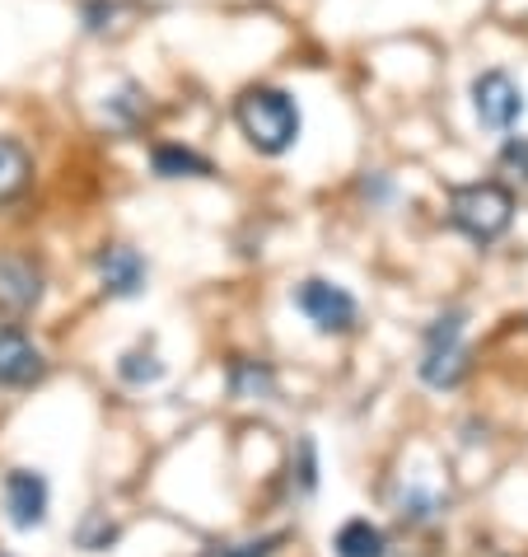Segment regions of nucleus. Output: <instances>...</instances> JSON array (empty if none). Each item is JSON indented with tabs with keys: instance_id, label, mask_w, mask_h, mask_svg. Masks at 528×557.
<instances>
[{
	"instance_id": "nucleus-1",
	"label": "nucleus",
	"mask_w": 528,
	"mask_h": 557,
	"mask_svg": "<svg viewBox=\"0 0 528 557\" xmlns=\"http://www.w3.org/2000/svg\"><path fill=\"white\" fill-rule=\"evenodd\" d=\"M235 122L257 154H286L300 141V103L286 89H267V85L243 89L235 103Z\"/></svg>"
},
{
	"instance_id": "nucleus-2",
	"label": "nucleus",
	"mask_w": 528,
	"mask_h": 557,
	"mask_svg": "<svg viewBox=\"0 0 528 557\" xmlns=\"http://www.w3.org/2000/svg\"><path fill=\"white\" fill-rule=\"evenodd\" d=\"M449 221L468 239L491 244L515 221V197H510V188H501V183H468V188H458L449 197Z\"/></svg>"
},
{
	"instance_id": "nucleus-3",
	"label": "nucleus",
	"mask_w": 528,
	"mask_h": 557,
	"mask_svg": "<svg viewBox=\"0 0 528 557\" xmlns=\"http://www.w3.org/2000/svg\"><path fill=\"white\" fill-rule=\"evenodd\" d=\"M468 370V347H463V314H444L430 323L426 333V361H422V380L435 389H454Z\"/></svg>"
},
{
	"instance_id": "nucleus-4",
	"label": "nucleus",
	"mask_w": 528,
	"mask_h": 557,
	"mask_svg": "<svg viewBox=\"0 0 528 557\" xmlns=\"http://www.w3.org/2000/svg\"><path fill=\"white\" fill-rule=\"evenodd\" d=\"M294 309H300L318 333H351L355 329V300L341 286L323 282V276H309V282L294 286Z\"/></svg>"
},
{
	"instance_id": "nucleus-5",
	"label": "nucleus",
	"mask_w": 528,
	"mask_h": 557,
	"mask_svg": "<svg viewBox=\"0 0 528 557\" xmlns=\"http://www.w3.org/2000/svg\"><path fill=\"white\" fill-rule=\"evenodd\" d=\"M473 108H477L481 127L510 132L524 117V89L505 71H481L473 81Z\"/></svg>"
},
{
	"instance_id": "nucleus-6",
	"label": "nucleus",
	"mask_w": 528,
	"mask_h": 557,
	"mask_svg": "<svg viewBox=\"0 0 528 557\" xmlns=\"http://www.w3.org/2000/svg\"><path fill=\"white\" fill-rule=\"evenodd\" d=\"M5 516L14 530H38L48 520V478L34 469H10L5 473Z\"/></svg>"
},
{
	"instance_id": "nucleus-7",
	"label": "nucleus",
	"mask_w": 528,
	"mask_h": 557,
	"mask_svg": "<svg viewBox=\"0 0 528 557\" xmlns=\"http://www.w3.org/2000/svg\"><path fill=\"white\" fill-rule=\"evenodd\" d=\"M146 258L136 253V249H127V244H113V249H103L99 253V282H103V290L113 300H131V296H141L146 290Z\"/></svg>"
},
{
	"instance_id": "nucleus-8",
	"label": "nucleus",
	"mask_w": 528,
	"mask_h": 557,
	"mask_svg": "<svg viewBox=\"0 0 528 557\" xmlns=\"http://www.w3.org/2000/svg\"><path fill=\"white\" fill-rule=\"evenodd\" d=\"M42 370H48V361H42V351L20 329H0V384L24 389V384L42 380Z\"/></svg>"
},
{
	"instance_id": "nucleus-9",
	"label": "nucleus",
	"mask_w": 528,
	"mask_h": 557,
	"mask_svg": "<svg viewBox=\"0 0 528 557\" xmlns=\"http://www.w3.org/2000/svg\"><path fill=\"white\" fill-rule=\"evenodd\" d=\"M42 300V272L28 258H0V309L28 314Z\"/></svg>"
},
{
	"instance_id": "nucleus-10",
	"label": "nucleus",
	"mask_w": 528,
	"mask_h": 557,
	"mask_svg": "<svg viewBox=\"0 0 528 557\" xmlns=\"http://www.w3.org/2000/svg\"><path fill=\"white\" fill-rule=\"evenodd\" d=\"M332 548H337V557H384V553H388L384 534H379L369 520H351V524H341L337 539H332Z\"/></svg>"
},
{
	"instance_id": "nucleus-11",
	"label": "nucleus",
	"mask_w": 528,
	"mask_h": 557,
	"mask_svg": "<svg viewBox=\"0 0 528 557\" xmlns=\"http://www.w3.org/2000/svg\"><path fill=\"white\" fill-rule=\"evenodd\" d=\"M28 174H34L28 150L20 141H10V136H0V202H10L14 193H24Z\"/></svg>"
},
{
	"instance_id": "nucleus-12",
	"label": "nucleus",
	"mask_w": 528,
	"mask_h": 557,
	"mask_svg": "<svg viewBox=\"0 0 528 557\" xmlns=\"http://www.w3.org/2000/svg\"><path fill=\"white\" fill-rule=\"evenodd\" d=\"M229 394L235 398H272L276 394V375L262 361H235L229 366Z\"/></svg>"
},
{
	"instance_id": "nucleus-13",
	"label": "nucleus",
	"mask_w": 528,
	"mask_h": 557,
	"mask_svg": "<svg viewBox=\"0 0 528 557\" xmlns=\"http://www.w3.org/2000/svg\"><path fill=\"white\" fill-rule=\"evenodd\" d=\"M150 164H154V174L160 178H206L211 174V164L201 160V154L183 150V146H160L150 154Z\"/></svg>"
},
{
	"instance_id": "nucleus-14",
	"label": "nucleus",
	"mask_w": 528,
	"mask_h": 557,
	"mask_svg": "<svg viewBox=\"0 0 528 557\" xmlns=\"http://www.w3.org/2000/svg\"><path fill=\"white\" fill-rule=\"evenodd\" d=\"M117 375L127 384H154V380H164V361L154 351H127L117 361Z\"/></svg>"
},
{
	"instance_id": "nucleus-15",
	"label": "nucleus",
	"mask_w": 528,
	"mask_h": 557,
	"mask_svg": "<svg viewBox=\"0 0 528 557\" xmlns=\"http://www.w3.org/2000/svg\"><path fill=\"white\" fill-rule=\"evenodd\" d=\"M75 539H80V548L89 553H103L108 544H117V524L103 516V510H89V516L80 520V530H75Z\"/></svg>"
},
{
	"instance_id": "nucleus-16",
	"label": "nucleus",
	"mask_w": 528,
	"mask_h": 557,
	"mask_svg": "<svg viewBox=\"0 0 528 557\" xmlns=\"http://www.w3.org/2000/svg\"><path fill=\"white\" fill-rule=\"evenodd\" d=\"M108 113H113V117L122 122V127H131V122L146 113V95H141V89H136V85H127V89H122V95H117L113 103H108Z\"/></svg>"
},
{
	"instance_id": "nucleus-17",
	"label": "nucleus",
	"mask_w": 528,
	"mask_h": 557,
	"mask_svg": "<svg viewBox=\"0 0 528 557\" xmlns=\"http://www.w3.org/2000/svg\"><path fill=\"white\" fill-rule=\"evenodd\" d=\"M276 544H281V539H257V544H215L201 557H272Z\"/></svg>"
},
{
	"instance_id": "nucleus-18",
	"label": "nucleus",
	"mask_w": 528,
	"mask_h": 557,
	"mask_svg": "<svg viewBox=\"0 0 528 557\" xmlns=\"http://www.w3.org/2000/svg\"><path fill=\"white\" fill-rule=\"evenodd\" d=\"M501 169H510L515 178L528 183V136H510L505 150H501Z\"/></svg>"
},
{
	"instance_id": "nucleus-19",
	"label": "nucleus",
	"mask_w": 528,
	"mask_h": 557,
	"mask_svg": "<svg viewBox=\"0 0 528 557\" xmlns=\"http://www.w3.org/2000/svg\"><path fill=\"white\" fill-rule=\"evenodd\" d=\"M435 510H440V497H430V492H407L402 497V516H412V520H430Z\"/></svg>"
},
{
	"instance_id": "nucleus-20",
	"label": "nucleus",
	"mask_w": 528,
	"mask_h": 557,
	"mask_svg": "<svg viewBox=\"0 0 528 557\" xmlns=\"http://www.w3.org/2000/svg\"><path fill=\"white\" fill-rule=\"evenodd\" d=\"M0 557H5V553H0Z\"/></svg>"
}]
</instances>
